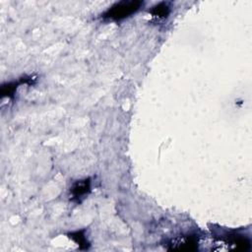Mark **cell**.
<instances>
[{"label": "cell", "instance_id": "1", "mask_svg": "<svg viewBox=\"0 0 252 252\" xmlns=\"http://www.w3.org/2000/svg\"><path fill=\"white\" fill-rule=\"evenodd\" d=\"M143 4L144 2L140 0H123L116 2L102 14V18L114 21L123 20L135 14L143 6Z\"/></svg>", "mask_w": 252, "mask_h": 252}, {"label": "cell", "instance_id": "2", "mask_svg": "<svg viewBox=\"0 0 252 252\" xmlns=\"http://www.w3.org/2000/svg\"><path fill=\"white\" fill-rule=\"evenodd\" d=\"M91 191V180L90 178H85L83 180H78L70 188V193L72 199L80 202L81 199L85 198Z\"/></svg>", "mask_w": 252, "mask_h": 252}, {"label": "cell", "instance_id": "3", "mask_svg": "<svg viewBox=\"0 0 252 252\" xmlns=\"http://www.w3.org/2000/svg\"><path fill=\"white\" fill-rule=\"evenodd\" d=\"M150 13L154 18L165 19L170 13V6L167 2H159L152 7Z\"/></svg>", "mask_w": 252, "mask_h": 252}]
</instances>
